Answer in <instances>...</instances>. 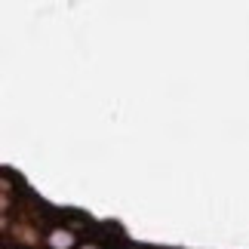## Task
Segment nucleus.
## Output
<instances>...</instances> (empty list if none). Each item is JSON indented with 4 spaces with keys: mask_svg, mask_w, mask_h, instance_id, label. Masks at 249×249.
I'll list each match as a JSON object with an SVG mask.
<instances>
[{
    "mask_svg": "<svg viewBox=\"0 0 249 249\" xmlns=\"http://www.w3.org/2000/svg\"><path fill=\"white\" fill-rule=\"evenodd\" d=\"M50 243H53L55 249H71L77 240H74V234L65 228V231H53V234H50Z\"/></svg>",
    "mask_w": 249,
    "mask_h": 249,
    "instance_id": "1",
    "label": "nucleus"
},
{
    "mask_svg": "<svg viewBox=\"0 0 249 249\" xmlns=\"http://www.w3.org/2000/svg\"><path fill=\"white\" fill-rule=\"evenodd\" d=\"M77 249H102V246H95V243H86V246H77Z\"/></svg>",
    "mask_w": 249,
    "mask_h": 249,
    "instance_id": "2",
    "label": "nucleus"
}]
</instances>
